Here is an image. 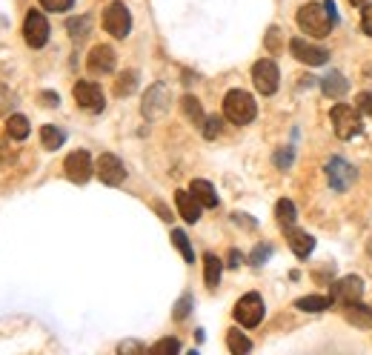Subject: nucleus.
Instances as JSON below:
<instances>
[{
  "label": "nucleus",
  "mask_w": 372,
  "mask_h": 355,
  "mask_svg": "<svg viewBox=\"0 0 372 355\" xmlns=\"http://www.w3.org/2000/svg\"><path fill=\"white\" fill-rule=\"evenodd\" d=\"M338 17L327 9V3H303L298 9V26L301 32L313 35V38H327L332 32V23Z\"/></svg>",
  "instance_id": "f257e3e1"
},
{
  "label": "nucleus",
  "mask_w": 372,
  "mask_h": 355,
  "mask_svg": "<svg viewBox=\"0 0 372 355\" xmlns=\"http://www.w3.org/2000/svg\"><path fill=\"white\" fill-rule=\"evenodd\" d=\"M258 115V103L250 92H243V89H229L227 98H224V117L235 126H246L252 124Z\"/></svg>",
  "instance_id": "f03ea898"
},
{
  "label": "nucleus",
  "mask_w": 372,
  "mask_h": 355,
  "mask_svg": "<svg viewBox=\"0 0 372 355\" xmlns=\"http://www.w3.org/2000/svg\"><path fill=\"white\" fill-rule=\"evenodd\" d=\"M329 121H332V129H335V135L341 140H352L364 129V124H361V109H355L350 103H335L329 109Z\"/></svg>",
  "instance_id": "7ed1b4c3"
},
{
  "label": "nucleus",
  "mask_w": 372,
  "mask_h": 355,
  "mask_svg": "<svg viewBox=\"0 0 372 355\" xmlns=\"http://www.w3.org/2000/svg\"><path fill=\"white\" fill-rule=\"evenodd\" d=\"M264 298L258 292H246L243 298L235 304V310H232V315H235V321L241 324V327H246V330H252V327H258V324L264 321Z\"/></svg>",
  "instance_id": "20e7f679"
},
{
  "label": "nucleus",
  "mask_w": 372,
  "mask_h": 355,
  "mask_svg": "<svg viewBox=\"0 0 372 355\" xmlns=\"http://www.w3.org/2000/svg\"><path fill=\"white\" fill-rule=\"evenodd\" d=\"M103 29L112 38H117V41L129 38V32H132V15H129L127 6L120 3V0H115V3H109L103 9Z\"/></svg>",
  "instance_id": "39448f33"
},
{
  "label": "nucleus",
  "mask_w": 372,
  "mask_h": 355,
  "mask_svg": "<svg viewBox=\"0 0 372 355\" xmlns=\"http://www.w3.org/2000/svg\"><path fill=\"white\" fill-rule=\"evenodd\" d=\"M324 172H327V181H329V187L335 192H347L358 181V169L350 161H344V158H329Z\"/></svg>",
  "instance_id": "423d86ee"
},
{
  "label": "nucleus",
  "mask_w": 372,
  "mask_h": 355,
  "mask_svg": "<svg viewBox=\"0 0 372 355\" xmlns=\"http://www.w3.org/2000/svg\"><path fill=\"white\" fill-rule=\"evenodd\" d=\"M72 95H75V103L86 112H103L106 109V98H103V89L95 83V80H78L75 89H72Z\"/></svg>",
  "instance_id": "0eeeda50"
},
{
  "label": "nucleus",
  "mask_w": 372,
  "mask_h": 355,
  "mask_svg": "<svg viewBox=\"0 0 372 355\" xmlns=\"http://www.w3.org/2000/svg\"><path fill=\"white\" fill-rule=\"evenodd\" d=\"M23 38L32 49H43L49 43V20L43 12L29 9V15L23 20Z\"/></svg>",
  "instance_id": "6e6552de"
},
{
  "label": "nucleus",
  "mask_w": 372,
  "mask_h": 355,
  "mask_svg": "<svg viewBox=\"0 0 372 355\" xmlns=\"http://www.w3.org/2000/svg\"><path fill=\"white\" fill-rule=\"evenodd\" d=\"M361 295H364V281L358 275H344V278H338L329 289V298L332 304L338 307H350L355 301H361Z\"/></svg>",
  "instance_id": "1a4fd4ad"
},
{
  "label": "nucleus",
  "mask_w": 372,
  "mask_h": 355,
  "mask_svg": "<svg viewBox=\"0 0 372 355\" xmlns=\"http://www.w3.org/2000/svg\"><path fill=\"white\" fill-rule=\"evenodd\" d=\"M252 83L261 95H275L278 92V83H281V72H278L275 61H269V57H264V61H258L252 66Z\"/></svg>",
  "instance_id": "9d476101"
},
{
  "label": "nucleus",
  "mask_w": 372,
  "mask_h": 355,
  "mask_svg": "<svg viewBox=\"0 0 372 355\" xmlns=\"http://www.w3.org/2000/svg\"><path fill=\"white\" fill-rule=\"evenodd\" d=\"M64 172H66V178L72 184H86L92 178V172H95V166H92V155L86 150L69 152L66 161H64Z\"/></svg>",
  "instance_id": "9b49d317"
},
{
  "label": "nucleus",
  "mask_w": 372,
  "mask_h": 355,
  "mask_svg": "<svg viewBox=\"0 0 372 355\" xmlns=\"http://www.w3.org/2000/svg\"><path fill=\"white\" fill-rule=\"evenodd\" d=\"M95 172H98V178L106 187H120L123 181H127V166H123V161L117 155H112V152H103L98 158Z\"/></svg>",
  "instance_id": "f8f14e48"
},
{
  "label": "nucleus",
  "mask_w": 372,
  "mask_h": 355,
  "mask_svg": "<svg viewBox=\"0 0 372 355\" xmlns=\"http://www.w3.org/2000/svg\"><path fill=\"white\" fill-rule=\"evenodd\" d=\"M289 49H292V55L298 57V61L306 64V66H324L329 61V49L315 46V43H309L303 38H292L289 41Z\"/></svg>",
  "instance_id": "ddd939ff"
},
{
  "label": "nucleus",
  "mask_w": 372,
  "mask_h": 355,
  "mask_svg": "<svg viewBox=\"0 0 372 355\" xmlns=\"http://www.w3.org/2000/svg\"><path fill=\"white\" fill-rule=\"evenodd\" d=\"M141 109H143V117H149V121L166 115V109H169V89H166L164 83H152Z\"/></svg>",
  "instance_id": "4468645a"
},
{
  "label": "nucleus",
  "mask_w": 372,
  "mask_h": 355,
  "mask_svg": "<svg viewBox=\"0 0 372 355\" xmlns=\"http://www.w3.org/2000/svg\"><path fill=\"white\" fill-rule=\"evenodd\" d=\"M115 64H117V55L106 43H98L95 49L89 52V57H86V69L92 75H109V72H115Z\"/></svg>",
  "instance_id": "2eb2a0df"
},
{
  "label": "nucleus",
  "mask_w": 372,
  "mask_h": 355,
  "mask_svg": "<svg viewBox=\"0 0 372 355\" xmlns=\"http://www.w3.org/2000/svg\"><path fill=\"white\" fill-rule=\"evenodd\" d=\"M175 206H178V212L186 224H198L201 221V210H203V203L192 195V189H178L175 192Z\"/></svg>",
  "instance_id": "dca6fc26"
},
{
  "label": "nucleus",
  "mask_w": 372,
  "mask_h": 355,
  "mask_svg": "<svg viewBox=\"0 0 372 355\" xmlns=\"http://www.w3.org/2000/svg\"><path fill=\"white\" fill-rule=\"evenodd\" d=\"M284 232H287L289 249H292L298 258H306L309 252L315 249V241H313V235H309V232H303V229H298V226H287Z\"/></svg>",
  "instance_id": "f3484780"
},
{
  "label": "nucleus",
  "mask_w": 372,
  "mask_h": 355,
  "mask_svg": "<svg viewBox=\"0 0 372 355\" xmlns=\"http://www.w3.org/2000/svg\"><path fill=\"white\" fill-rule=\"evenodd\" d=\"M321 89H324V95L332 98V101H341L347 92H350V80L341 75V72H329L327 78H321Z\"/></svg>",
  "instance_id": "a211bd4d"
},
{
  "label": "nucleus",
  "mask_w": 372,
  "mask_h": 355,
  "mask_svg": "<svg viewBox=\"0 0 372 355\" xmlns=\"http://www.w3.org/2000/svg\"><path fill=\"white\" fill-rule=\"evenodd\" d=\"M344 318H347V324H352V327L372 330V307H366V304H361V301L344 307Z\"/></svg>",
  "instance_id": "6ab92c4d"
},
{
  "label": "nucleus",
  "mask_w": 372,
  "mask_h": 355,
  "mask_svg": "<svg viewBox=\"0 0 372 355\" xmlns=\"http://www.w3.org/2000/svg\"><path fill=\"white\" fill-rule=\"evenodd\" d=\"M221 273H224V261H221L218 255L206 252V255H203V281H206L209 289H215V287L221 284Z\"/></svg>",
  "instance_id": "aec40b11"
},
{
  "label": "nucleus",
  "mask_w": 372,
  "mask_h": 355,
  "mask_svg": "<svg viewBox=\"0 0 372 355\" xmlns=\"http://www.w3.org/2000/svg\"><path fill=\"white\" fill-rule=\"evenodd\" d=\"M189 189H192V195H195L203 206H209V210H215V206H218V195H215V187H212L209 181H203V178H195V181L189 184Z\"/></svg>",
  "instance_id": "412c9836"
},
{
  "label": "nucleus",
  "mask_w": 372,
  "mask_h": 355,
  "mask_svg": "<svg viewBox=\"0 0 372 355\" xmlns=\"http://www.w3.org/2000/svg\"><path fill=\"white\" fill-rule=\"evenodd\" d=\"M41 143H43V150L55 152L66 143V132L60 126H55V124H46V126H41Z\"/></svg>",
  "instance_id": "4be33fe9"
},
{
  "label": "nucleus",
  "mask_w": 372,
  "mask_h": 355,
  "mask_svg": "<svg viewBox=\"0 0 372 355\" xmlns=\"http://www.w3.org/2000/svg\"><path fill=\"white\" fill-rule=\"evenodd\" d=\"M329 304H332L329 295H303V298L295 301V310H301V312H324V310H329Z\"/></svg>",
  "instance_id": "5701e85b"
},
{
  "label": "nucleus",
  "mask_w": 372,
  "mask_h": 355,
  "mask_svg": "<svg viewBox=\"0 0 372 355\" xmlns=\"http://www.w3.org/2000/svg\"><path fill=\"white\" fill-rule=\"evenodd\" d=\"M275 218H278V224H281L284 229H287V226H295V221H298V210H295V203H292L289 198L278 201V203H275Z\"/></svg>",
  "instance_id": "b1692460"
},
{
  "label": "nucleus",
  "mask_w": 372,
  "mask_h": 355,
  "mask_svg": "<svg viewBox=\"0 0 372 355\" xmlns=\"http://www.w3.org/2000/svg\"><path fill=\"white\" fill-rule=\"evenodd\" d=\"M135 89H138V72L135 69H127L123 75H117V80H115V95L117 98H129Z\"/></svg>",
  "instance_id": "393cba45"
},
{
  "label": "nucleus",
  "mask_w": 372,
  "mask_h": 355,
  "mask_svg": "<svg viewBox=\"0 0 372 355\" xmlns=\"http://www.w3.org/2000/svg\"><path fill=\"white\" fill-rule=\"evenodd\" d=\"M180 109H183V115L189 117V121L195 124V126H203V109H201V101L195 98V95H183V101H180Z\"/></svg>",
  "instance_id": "a878e982"
},
{
  "label": "nucleus",
  "mask_w": 372,
  "mask_h": 355,
  "mask_svg": "<svg viewBox=\"0 0 372 355\" xmlns=\"http://www.w3.org/2000/svg\"><path fill=\"white\" fill-rule=\"evenodd\" d=\"M227 347H229V352H232V355H246V352L252 349V341L246 338L238 327H232V330L227 333Z\"/></svg>",
  "instance_id": "bb28decb"
},
{
  "label": "nucleus",
  "mask_w": 372,
  "mask_h": 355,
  "mask_svg": "<svg viewBox=\"0 0 372 355\" xmlns=\"http://www.w3.org/2000/svg\"><path fill=\"white\" fill-rule=\"evenodd\" d=\"M6 132H9V138H15V140H26L32 129H29V121H26L23 115H12L9 121H6Z\"/></svg>",
  "instance_id": "cd10ccee"
},
{
  "label": "nucleus",
  "mask_w": 372,
  "mask_h": 355,
  "mask_svg": "<svg viewBox=\"0 0 372 355\" xmlns=\"http://www.w3.org/2000/svg\"><path fill=\"white\" fill-rule=\"evenodd\" d=\"M172 244L178 247V252L183 255V261H186V263H195L192 244H189V238H186V232H183V229H172Z\"/></svg>",
  "instance_id": "c85d7f7f"
},
{
  "label": "nucleus",
  "mask_w": 372,
  "mask_h": 355,
  "mask_svg": "<svg viewBox=\"0 0 372 355\" xmlns=\"http://www.w3.org/2000/svg\"><path fill=\"white\" fill-rule=\"evenodd\" d=\"M221 126H224V121H221V115H212V117H206V121H203V138L206 140H215V138H218L221 135Z\"/></svg>",
  "instance_id": "c756f323"
},
{
  "label": "nucleus",
  "mask_w": 372,
  "mask_h": 355,
  "mask_svg": "<svg viewBox=\"0 0 372 355\" xmlns=\"http://www.w3.org/2000/svg\"><path fill=\"white\" fill-rule=\"evenodd\" d=\"M152 352L155 355H175V352H180V341L178 338H161L158 344H152Z\"/></svg>",
  "instance_id": "7c9ffc66"
},
{
  "label": "nucleus",
  "mask_w": 372,
  "mask_h": 355,
  "mask_svg": "<svg viewBox=\"0 0 372 355\" xmlns=\"http://www.w3.org/2000/svg\"><path fill=\"white\" fill-rule=\"evenodd\" d=\"M189 310H192V295L189 292H186V295H180V301L175 304V321H183L186 315H189Z\"/></svg>",
  "instance_id": "2f4dec72"
},
{
  "label": "nucleus",
  "mask_w": 372,
  "mask_h": 355,
  "mask_svg": "<svg viewBox=\"0 0 372 355\" xmlns=\"http://www.w3.org/2000/svg\"><path fill=\"white\" fill-rule=\"evenodd\" d=\"M41 6L46 12H69L75 6V0H41Z\"/></svg>",
  "instance_id": "473e14b6"
},
{
  "label": "nucleus",
  "mask_w": 372,
  "mask_h": 355,
  "mask_svg": "<svg viewBox=\"0 0 372 355\" xmlns=\"http://www.w3.org/2000/svg\"><path fill=\"white\" fill-rule=\"evenodd\" d=\"M292 161H295V152H292V150H278V152H275V166H278V169H289Z\"/></svg>",
  "instance_id": "72a5a7b5"
},
{
  "label": "nucleus",
  "mask_w": 372,
  "mask_h": 355,
  "mask_svg": "<svg viewBox=\"0 0 372 355\" xmlns=\"http://www.w3.org/2000/svg\"><path fill=\"white\" fill-rule=\"evenodd\" d=\"M269 255H272V249H269L266 244H261V247H255V249H252V255H250V263H252V266H261V263H264Z\"/></svg>",
  "instance_id": "f704fd0d"
},
{
  "label": "nucleus",
  "mask_w": 372,
  "mask_h": 355,
  "mask_svg": "<svg viewBox=\"0 0 372 355\" xmlns=\"http://www.w3.org/2000/svg\"><path fill=\"white\" fill-rule=\"evenodd\" d=\"M361 32L372 38V3H366L361 12Z\"/></svg>",
  "instance_id": "c9c22d12"
},
{
  "label": "nucleus",
  "mask_w": 372,
  "mask_h": 355,
  "mask_svg": "<svg viewBox=\"0 0 372 355\" xmlns=\"http://www.w3.org/2000/svg\"><path fill=\"white\" fill-rule=\"evenodd\" d=\"M66 29L72 32V38H80V35L86 32V29H89V17H80V20H69V23H66Z\"/></svg>",
  "instance_id": "e433bc0d"
},
{
  "label": "nucleus",
  "mask_w": 372,
  "mask_h": 355,
  "mask_svg": "<svg viewBox=\"0 0 372 355\" xmlns=\"http://www.w3.org/2000/svg\"><path fill=\"white\" fill-rule=\"evenodd\" d=\"M355 103H358V109H361L364 115H369V117H372V92H361Z\"/></svg>",
  "instance_id": "4c0bfd02"
},
{
  "label": "nucleus",
  "mask_w": 372,
  "mask_h": 355,
  "mask_svg": "<svg viewBox=\"0 0 372 355\" xmlns=\"http://www.w3.org/2000/svg\"><path fill=\"white\" fill-rule=\"evenodd\" d=\"M41 103H43V106H57L60 98H57L55 92H41Z\"/></svg>",
  "instance_id": "58836bf2"
},
{
  "label": "nucleus",
  "mask_w": 372,
  "mask_h": 355,
  "mask_svg": "<svg viewBox=\"0 0 372 355\" xmlns=\"http://www.w3.org/2000/svg\"><path fill=\"white\" fill-rule=\"evenodd\" d=\"M266 43H269V49H272V52H278V29H275V26L269 29V35H266Z\"/></svg>",
  "instance_id": "ea45409f"
},
{
  "label": "nucleus",
  "mask_w": 372,
  "mask_h": 355,
  "mask_svg": "<svg viewBox=\"0 0 372 355\" xmlns=\"http://www.w3.org/2000/svg\"><path fill=\"white\" fill-rule=\"evenodd\" d=\"M241 261H243V255H241L238 249H232V252H229V266H241Z\"/></svg>",
  "instance_id": "a19ab883"
},
{
  "label": "nucleus",
  "mask_w": 372,
  "mask_h": 355,
  "mask_svg": "<svg viewBox=\"0 0 372 355\" xmlns=\"http://www.w3.org/2000/svg\"><path fill=\"white\" fill-rule=\"evenodd\" d=\"M127 349H141V344H135V341H129V344H120V352H127Z\"/></svg>",
  "instance_id": "79ce46f5"
},
{
  "label": "nucleus",
  "mask_w": 372,
  "mask_h": 355,
  "mask_svg": "<svg viewBox=\"0 0 372 355\" xmlns=\"http://www.w3.org/2000/svg\"><path fill=\"white\" fill-rule=\"evenodd\" d=\"M352 6H366V3H372V0H350Z\"/></svg>",
  "instance_id": "37998d69"
}]
</instances>
